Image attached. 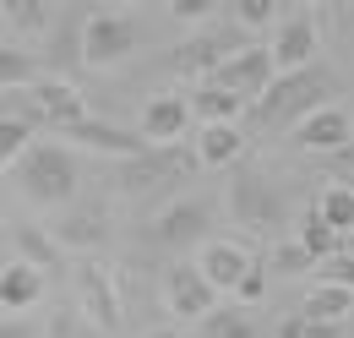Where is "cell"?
Returning a JSON list of instances; mask_svg holds the SVG:
<instances>
[{"label":"cell","instance_id":"6da1fadb","mask_svg":"<svg viewBox=\"0 0 354 338\" xmlns=\"http://www.w3.org/2000/svg\"><path fill=\"white\" fill-rule=\"evenodd\" d=\"M11 164H17V186H22L33 202L60 208V202L77 197V159H71L60 142H39V136H33Z\"/></svg>","mask_w":354,"mask_h":338},{"label":"cell","instance_id":"7a4b0ae2","mask_svg":"<svg viewBox=\"0 0 354 338\" xmlns=\"http://www.w3.org/2000/svg\"><path fill=\"white\" fill-rule=\"evenodd\" d=\"M316 93H327V77H316L310 66H295L289 77H272V82L262 87V98H251V104L262 109L267 126L289 131V121H300L306 109H316V104H322Z\"/></svg>","mask_w":354,"mask_h":338},{"label":"cell","instance_id":"3957f363","mask_svg":"<svg viewBox=\"0 0 354 338\" xmlns=\"http://www.w3.org/2000/svg\"><path fill=\"white\" fill-rule=\"evenodd\" d=\"M136 39H142V28H136L126 11H93L88 22H82V60H88L93 71L120 66L136 49Z\"/></svg>","mask_w":354,"mask_h":338},{"label":"cell","instance_id":"277c9868","mask_svg":"<svg viewBox=\"0 0 354 338\" xmlns=\"http://www.w3.org/2000/svg\"><path fill=\"white\" fill-rule=\"evenodd\" d=\"M349 136H354V121L344 104H316L300 121H289V142L306 148V153H338V148H349Z\"/></svg>","mask_w":354,"mask_h":338},{"label":"cell","instance_id":"5b68a950","mask_svg":"<svg viewBox=\"0 0 354 338\" xmlns=\"http://www.w3.org/2000/svg\"><path fill=\"white\" fill-rule=\"evenodd\" d=\"M278 77V66H272V55L267 49H234V55H223L218 66H213V82H223L229 93H240L245 104L251 98H262V87Z\"/></svg>","mask_w":354,"mask_h":338},{"label":"cell","instance_id":"8992f818","mask_svg":"<svg viewBox=\"0 0 354 338\" xmlns=\"http://www.w3.org/2000/svg\"><path fill=\"white\" fill-rule=\"evenodd\" d=\"M28 98H33V115H39V121H49L55 131L88 115L82 87H71V82H49V77H39V82H28Z\"/></svg>","mask_w":354,"mask_h":338},{"label":"cell","instance_id":"52a82bcc","mask_svg":"<svg viewBox=\"0 0 354 338\" xmlns=\"http://www.w3.org/2000/svg\"><path fill=\"white\" fill-rule=\"evenodd\" d=\"M60 131H66L71 142H88L98 153H126V159H136V153L153 148L142 131H120V126H109V121H93V115H82V121H71V126H60Z\"/></svg>","mask_w":354,"mask_h":338},{"label":"cell","instance_id":"ba28073f","mask_svg":"<svg viewBox=\"0 0 354 338\" xmlns=\"http://www.w3.org/2000/svg\"><path fill=\"white\" fill-rule=\"evenodd\" d=\"M164 295H169V311H175V317H202V311H213L218 290L196 273V262H180V267H169Z\"/></svg>","mask_w":354,"mask_h":338},{"label":"cell","instance_id":"9c48e42d","mask_svg":"<svg viewBox=\"0 0 354 338\" xmlns=\"http://www.w3.org/2000/svg\"><path fill=\"white\" fill-rule=\"evenodd\" d=\"M77 290H82V305H88V317L104 328V333H115L120 328V300H115V284H109V273L88 262L82 273H77Z\"/></svg>","mask_w":354,"mask_h":338},{"label":"cell","instance_id":"30bf717a","mask_svg":"<svg viewBox=\"0 0 354 338\" xmlns=\"http://www.w3.org/2000/svg\"><path fill=\"white\" fill-rule=\"evenodd\" d=\"M191 126V109H185V98H169V93H158V98H147L142 104V136L158 148V142H175L180 131Z\"/></svg>","mask_w":354,"mask_h":338},{"label":"cell","instance_id":"8fae6325","mask_svg":"<svg viewBox=\"0 0 354 338\" xmlns=\"http://www.w3.org/2000/svg\"><path fill=\"white\" fill-rule=\"evenodd\" d=\"M196 159L207 169H223V164H234V159H245V131L234 126V121H202Z\"/></svg>","mask_w":354,"mask_h":338},{"label":"cell","instance_id":"7c38bea8","mask_svg":"<svg viewBox=\"0 0 354 338\" xmlns=\"http://www.w3.org/2000/svg\"><path fill=\"white\" fill-rule=\"evenodd\" d=\"M245 246H234V240H207L202 256H196V273L213 284V290H234V278L245 273Z\"/></svg>","mask_w":354,"mask_h":338},{"label":"cell","instance_id":"4fadbf2b","mask_svg":"<svg viewBox=\"0 0 354 338\" xmlns=\"http://www.w3.org/2000/svg\"><path fill=\"white\" fill-rule=\"evenodd\" d=\"M267 55H272V66H278V71L310 66V55H316V28H310V17H295V22H283Z\"/></svg>","mask_w":354,"mask_h":338},{"label":"cell","instance_id":"5bb4252c","mask_svg":"<svg viewBox=\"0 0 354 338\" xmlns=\"http://www.w3.org/2000/svg\"><path fill=\"white\" fill-rule=\"evenodd\" d=\"M39 295H44V273L39 267H28V262L0 267V305L6 311H28V305H39Z\"/></svg>","mask_w":354,"mask_h":338},{"label":"cell","instance_id":"9a60e30c","mask_svg":"<svg viewBox=\"0 0 354 338\" xmlns=\"http://www.w3.org/2000/svg\"><path fill=\"white\" fill-rule=\"evenodd\" d=\"M185 109H191L196 121H240V115H245V98H240V93H229L223 82H213V77H207V82L191 93V104H185Z\"/></svg>","mask_w":354,"mask_h":338},{"label":"cell","instance_id":"2e32d148","mask_svg":"<svg viewBox=\"0 0 354 338\" xmlns=\"http://www.w3.org/2000/svg\"><path fill=\"white\" fill-rule=\"evenodd\" d=\"M202 229H207V208H202V202H175V208L158 218V235H164L169 246L191 240V235H202Z\"/></svg>","mask_w":354,"mask_h":338},{"label":"cell","instance_id":"e0dca14e","mask_svg":"<svg viewBox=\"0 0 354 338\" xmlns=\"http://www.w3.org/2000/svg\"><path fill=\"white\" fill-rule=\"evenodd\" d=\"M316 213H322V218H327V224H333L338 235H349V229H354V191L344 186V180H333V186L322 191Z\"/></svg>","mask_w":354,"mask_h":338},{"label":"cell","instance_id":"ac0fdd59","mask_svg":"<svg viewBox=\"0 0 354 338\" xmlns=\"http://www.w3.org/2000/svg\"><path fill=\"white\" fill-rule=\"evenodd\" d=\"M202 338H257V322L245 311H202Z\"/></svg>","mask_w":354,"mask_h":338},{"label":"cell","instance_id":"d6986e66","mask_svg":"<svg viewBox=\"0 0 354 338\" xmlns=\"http://www.w3.org/2000/svg\"><path fill=\"white\" fill-rule=\"evenodd\" d=\"M349 305H354V290H349V284H322V290L306 300L310 317H327V322H344V317H349Z\"/></svg>","mask_w":354,"mask_h":338},{"label":"cell","instance_id":"ffe728a7","mask_svg":"<svg viewBox=\"0 0 354 338\" xmlns=\"http://www.w3.org/2000/svg\"><path fill=\"white\" fill-rule=\"evenodd\" d=\"M17 251H22L28 267H39V273H49V267L60 262V246L49 240L44 229H17Z\"/></svg>","mask_w":354,"mask_h":338},{"label":"cell","instance_id":"44dd1931","mask_svg":"<svg viewBox=\"0 0 354 338\" xmlns=\"http://www.w3.org/2000/svg\"><path fill=\"white\" fill-rule=\"evenodd\" d=\"M344 240H349V235H338V229H333V224H327L322 213H306V224H300V246H306L316 262L333 251V246H344Z\"/></svg>","mask_w":354,"mask_h":338},{"label":"cell","instance_id":"7402d4cb","mask_svg":"<svg viewBox=\"0 0 354 338\" xmlns=\"http://www.w3.org/2000/svg\"><path fill=\"white\" fill-rule=\"evenodd\" d=\"M234 213L240 218H267V180H257V175L234 180Z\"/></svg>","mask_w":354,"mask_h":338},{"label":"cell","instance_id":"603a6c76","mask_svg":"<svg viewBox=\"0 0 354 338\" xmlns=\"http://www.w3.org/2000/svg\"><path fill=\"white\" fill-rule=\"evenodd\" d=\"M344 333V322H327V317H289L283 328H278V338H338Z\"/></svg>","mask_w":354,"mask_h":338},{"label":"cell","instance_id":"cb8c5ba5","mask_svg":"<svg viewBox=\"0 0 354 338\" xmlns=\"http://www.w3.org/2000/svg\"><path fill=\"white\" fill-rule=\"evenodd\" d=\"M28 82H39V66L17 49H0V87H28Z\"/></svg>","mask_w":354,"mask_h":338},{"label":"cell","instance_id":"d4e9b609","mask_svg":"<svg viewBox=\"0 0 354 338\" xmlns=\"http://www.w3.org/2000/svg\"><path fill=\"white\" fill-rule=\"evenodd\" d=\"M33 142V126L28 121H17V115H0V164H11L22 148Z\"/></svg>","mask_w":354,"mask_h":338},{"label":"cell","instance_id":"484cf974","mask_svg":"<svg viewBox=\"0 0 354 338\" xmlns=\"http://www.w3.org/2000/svg\"><path fill=\"white\" fill-rule=\"evenodd\" d=\"M0 11H6V22L22 28V33H39V28H44V0H0Z\"/></svg>","mask_w":354,"mask_h":338},{"label":"cell","instance_id":"4316f807","mask_svg":"<svg viewBox=\"0 0 354 338\" xmlns=\"http://www.w3.org/2000/svg\"><path fill=\"white\" fill-rule=\"evenodd\" d=\"M349 278H354V256H349V240H344L322 256V284H349Z\"/></svg>","mask_w":354,"mask_h":338},{"label":"cell","instance_id":"83f0119b","mask_svg":"<svg viewBox=\"0 0 354 338\" xmlns=\"http://www.w3.org/2000/svg\"><path fill=\"white\" fill-rule=\"evenodd\" d=\"M234 295H240V305H257L267 295V267L262 262H245V273L234 278Z\"/></svg>","mask_w":354,"mask_h":338},{"label":"cell","instance_id":"f1b7e54d","mask_svg":"<svg viewBox=\"0 0 354 338\" xmlns=\"http://www.w3.org/2000/svg\"><path fill=\"white\" fill-rule=\"evenodd\" d=\"M310 262H316V256H310L300 240H283V246L272 251V267H278V273H289V278H295V273H306Z\"/></svg>","mask_w":354,"mask_h":338},{"label":"cell","instance_id":"f546056e","mask_svg":"<svg viewBox=\"0 0 354 338\" xmlns=\"http://www.w3.org/2000/svg\"><path fill=\"white\" fill-rule=\"evenodd\" d=\"M272 11H278V0H240V6H234V17H240L245 28H267Z\"/></svg>","mask_w":354,"mask_h":338},{"label":"cell","instance_id":"4dcf8cb0","mask_svg":"<svg viewBox=\"0 0 354 338\" xmlns=\"http://www.w3.org/2000/svg\"><path fill=\"white\" fill-rule=\"evenodd\" d=\"M213 6H218V0H169V17H180V22H202Z\"/></svg>","mask_w":354,"mask_h":338},{"label":"cell","instance_id":"1f68e13d","mask_svg":"<svg viewBox=\"0 0 354 338\" xmlns=\"http://www.w3.org/2000/svg\"><path fill=\"white\" fill-rule=\"evenodd\" d=\"M158 338H191V333H158Z\"/></svg>","mask_w":354,"mask_h":338}]
</instances>
